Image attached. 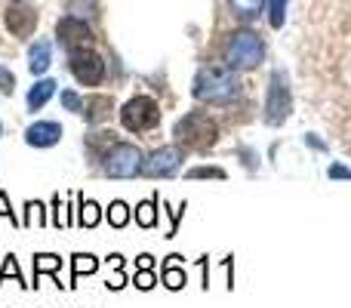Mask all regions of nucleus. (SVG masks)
Instances as JSON below:
<instances>
[{
	"instance_id": "obj_23",
	"label": "nucleus",
	"mask_w": 351,
	"mask_h": 308,
	"mask_svg": "<svg viewBox=\"0 0 351 308\" xmlns=\"http://www.w3.org/2000/svg\"><path fill=\"white\" fill-rule=\"evenodd\" d=\"M6 278H16V284H22V287H31V284H25V278H22V268H19V259L12 253H6L3 256V268H0V287L6 284Z\"/></svg>"
},
{
	"instance_id": "obj_30",
	"label": "nucleus",
	"mask_w": 351,
	"mask_h": 308,
	"mask_svg": "<svg viewBox=\"0 0 351 308\" xmlns=\"http://www.w3.org/2000/svg\"><path fill=\"white\" fill-rule=\"evenodd\" d=\"M0 219H10L12 225H22V219H16V210L10 206V194L0 191Z\"/></svg>"
},
{
	"instance_id": "obj_6",
	"label": "nucleus",
	"mask_w": 351,
	"mask_h": 308,
	"mask_svg": "<svg viewBox=\"0 0 351 308\" xmlns=\"http://www.w3.org/2000/svg\"><path fill=\"white\" fill-rule=\"evenodd\" d=\"M290 115H293V96H290V86H287V74L274 71L271 84H268V96H265V123L268 127H280Z\"/></svg>"
},
{
	"instance_id": "obj_31",
	"label": "nucleus",
	"mask_w": 351,
	"mask_h": 308,
	"mask_svg": "<svg viewBox=\"0 0 351 308\" xmlns=\"http://www.w3.org/2000/svg\"><path fill=\"white\" fill-rule=\"evenodd\" d=\"M327 176L330 179H339V182H351V167H346V163H330Z\"/></svg>"
},
{
	"instance_id": "obj_16",
	"label": "nucleus",
	"mask_w": 351,
	"mask_h": 308,
	"mask_svg": "<svg viewBox=\"0 0 351 308\" xmlns=\"http://www.w3.org/2000/svg\"><path fill=\"white\" fill-rule=\"evenodd\" d=\"M114 145H117L114 133H93V136H86V154L93 157V163H102L105 154H108Z\"/></svg>"
},
{
	"instance_id": "obj_5",
	"label": "nucleus",
	"mask_w": 351,
	"mask_h": 308,
	"mask_svg": "<svg viewBox=\"0 0 351 308\" xmlns=\"http://www.w3.org/2000/svg\"><path fill=\"white\" fill-rule=\"evenodd\" d=\"M121 123L130 133H148L160 123V105L152 96H133L121 108Z\"/></svg>"
},
{
	"instance_id": "obj_7",
	"label": "nucleus",
	"mask_w": 351,
	"mask_h": 308,
	"mask_svg": "<svg viewBox=\"0 0 351 308\" xmlns=\"http://www.w3.org/2000/svg\"><path fill=\"white\" fill-rule=\"evenodd\" d=\"M56 37H59L62 49H68V53L93 49V43H96V34H93V28L84 22V19H77V16L59 19V22H56Z\"/></svg>"
},
{
	"instance_id": "obj_11",
	"label": "nucleus",
	"mask_w": 351,
	"mask_h": 308,
	"mask_svg": "<svg viewBox=\"0 0 351 308\" xmlns=\"http://www.w3.org/2000/svg\"><path fill=\"white\" fill-rule=\"evenodd\" d=\"M62 139V127L56 121H37L25 130V142L31 148H53Z\"/></svg>"
},
{
	"instance_id": "obj_24",
	"label": "nucleus",
	"mask_w": 351,
	"mask_h": 308,
	"mask_svg": "<svg viewBox=\"0 0 351 308\" xmlns=\"http://www.w3.org/2000/svg\"><path fill=\"white\" fill-rule=\"evenodd\" d=\"M127 222H130V206L123 204V200H111V206H108V225H111V228H123Z\"/></svg>"
},
{
	"instance_id": "obj_9",
	"label": "nucleus",
	"mask_w": 351,
	"mask_h": 308,
	"mask_svg": "<svg viewBox=\"0 0 351 308\" xmlns=\"http://www.w3.org/2000/svg\"><path fill=\"white\" fill-rule=\"evenodd\" d=\"M182 157H185V152H182L179 145L158 148V152H152L145 157V163H142V176H145V179H170V176L179 173Z\"/></svg>"
},
{
	"instance_id": "obj_20",
	"label": "nucleus",
	"mask_w": 351,
	"mask_h": 308,
	"mask_svg": "<svg viewBox=\"0 0 351 308\" xmlns=\"http://www.w3.org/2000/svg\"><path fill=\"white\" fill-rule=\"evenodd\" d=\"M136 222H139L142 228H154V225H158V194L136 206Z\"/></svg>"
},
{
	"instance_id": "obj_14",
	"label": "nucleus",
	"mask_w": 351,
	"mask_h": 308,
	"mask_svg": "<svg viewBox=\"0 0 351 308\" xmlns=\"http://www.w3.org/2000/svg\"><path fill=\"white\" fill-rule=\"evenodd\" d=\"M62 256H56V253H37L34 256V284L31 287H40V274H53L56 278V287H65L59 281V268H62Z\"/></svg>"
},
{
	"instance_id": "obj_33",
	"label": "nucleus",
	"mask_w": 351,
	"mask_h": 308,
	"mask_svg": "<svg viewBox=\"0 0 351 308\" xmlns=\"http://www.w3.org/2000/svg\"><path fill=\"white\" fill-rule=\"evenodd\" d=\"M121 287H127V278H123V274H114V278L108 281V290H121Z\"/></svg>"
},
{
	"instance_id": "obj_4",
	"label": "nucleus",
	"mask_w": 351,
	"mask_h": 308,
	"mask_svg": "<svg viewBox=\"0 0 351 308\" xmlns=\"http://www.w3.org/2000/svg\"><path fill=\"white\" fill-rule=\"evenodd\" d=\"M142 163H145V154L139 152V145L133 142H117L102 161V169L108 179H133V176H142Z\"/></svg>"
},
{
	"instance_id": "obj_28",
	"label": "nucleus",
	"mask_w": 351,
	"mask_h": 308,
	"mask_svg": "<svg viewBox=\"0 0 351 308\" xmlns=\"http://www.w3.org/2000/svg\"><path fill=\"white\" fill-rule=\"evenodd\" d=\"M62 108H65V111H74V115H80V111H84V99H80L74 90H62Z\"/></svg>"
},
{
	"instance_id": "obj_22",
	"label": "nucleus",
	"mask_w": 351,
	"mask_h": 308,
	"mask_svg": "<svg viewBox=\"0 0 351 308\" xmlns=\"http://www.w3.org/2000/svg\"><path fill=\"white\" fill-rule=\"evenodd\" d=\"M47 206L40 204V200H28L25 204V219H22V225L25 228H34V225H47Z\"/></svg>"
},
{
	"instance_id": "obj_2",
	"label": "nucleus",
	"mask_w": 351,
	"mask_h": 308,
	"mask_svg": "<svg viewBox=\"0 0 351 308\" xmlns=\"http://www.w3.org/2000/svg\"><path fill=\"white\" fill-rule=\"evenodd\" d=\"M173 136L182 148H191V152H210V148L219 142V123L213 121V115H206V111H188L185 117L176 121Z\"/></svg>"
},
{
	"instance_id": "obj_17",
	"label": "nucleus",
	"mask_w": 351,
	"mask_h": 308,
	"mask_svg": "<svg viewBox=\"0 0 351 308\" xmlns=\"http://www.w3.org/2000/svg\"><path fill=\"white\" fill-rule=\"evenodd\" d=\"M53 93H56V80L53 78H40L28 90V111H40L43 105L53 99Z\"/></svg>"
},
{
	"instance_id": "obj_32",
	"label": "nucleus",
	"mask_w": 351,
	"mask_h": 308,
	"mask_svg": "<svg viewBox=\"0 0 351 308\" xmlns=\"http://www.w3.org/2000/svg\"><path fill=\"white\" fill-rule=\"evenodd\" d=\"M305 145L315 148V152H327V145H324V142L317 139V136H305Z\"/></svg>"
},
{
	"instance_id": "obj_10",
	"label": "nucleus",
	"mask_w": 351,
	"mask_h": 308,
	"mask_svg": "<svg viewBox=\"0 0 351 308\" xmlns=\"http://www.w3.org/2000/svg\"><path fill=\"white\" fill-rule=\"evenodd\" d=\"M3 25L16 40H25V37H31L37 31V10L31 3H25V0H12L3 12Z\"/></svg>"
},
{
	"instance_id": "obj_36",
	"label": "nucleus",
	"mask_w": 351,
	"mask_h": 308,
	"mask_svg": "<svg viewBox=\"0 0 351 308\" xmlns=\"http://www.w3.org/2000/svg\"><path fill=\"white\" fill-rule=\"evenodd\" d=\"M0 133H3V123H0Z\"/></svg>"
},
{
	"instance_id": "obj_12",
	"label": "nucleus",
	"mask_w": 351,
	"mask_h": 308,
	"mask_svg": "<svg viewBox=\"0 0 351 308\" xmlns=\"http://www.w3.org/2000/svg\"><path fill=\"white\" fill-rule=\"evenodd\" d=\"M111 115H114V99H111V96L93 93V96L84 99V111H80V117H84V121H90V123H105Z\"/></svg>"
},
{
	"instance_id": "obj_19",
	"label": "nucleus",
	"mask_w": 351,
	"mask_h": 308,
	"mask_svg": "<svg viewBox=\"0 0 351 308\" xmlns=\"http://www.w3.org/2000/svg\"><path fill=\"white\" fill-rule=\"evenodd\" d=\"M231 10H234V16L241 19V22H253V19L262 16V6H265V0H228Z\"/></svg>"
},
{
	"instance_id": "obj_26",
	"label": "nucleus",
	"mask_w": 351,
	"mask_h": 308,
	"mask_svg": "<svg viewBox=\"0 0 351 308\" xmlns=\"http://www.w3.org/2000/svg\"><path fill=\"white\" fill-rule=\"evenodd\" d=\"M287 3H290V0H271V10H268V22H271V28H284Z\"/></svg>"
},
{
	"instance_id": "obj_34",
	"label": "nucleus",
	"mask_w": 351,
	"mask_h": 308,
	"mask_svg": "<svg viewBox=\"0 0 351 308\" xmlns=\"http://www.w3.org/2000/svg\"><path fill=\"white\" fill-rule=\"evenodd\" d=\"M136 265H139V268H152V265H154V256L142 253V256H139V259H136Z\"/></svg>"
},
{
	"instance_id": "obj_18",
	"label": "nucleus",
	"mask_w": 351,
	"mask_h": 308,
	"mask_svg": "<svg viewBox=\"0 0 351 308\" xmlns=\"http://www.w3.org/2000/svg\"><path fill=\"white\" fill-rule=\"evenodd\" d=\"M99 268V259L90 253H74L71 256V284L68 287H77V281L84 278V274H93Z\"/></svg>"
},
{
	"instance_id": "obj_27",
	"label": "nucleus",
	"mask_w": 351,
	"mask_h": 308,
	"mask_svg": "<svg viewBox=\"0 0 351 308\" xmlns=\"http://www.w3.org/2000/svg\"><path fill=\"white\" fill-rule=\"evenodd\" d=\"M188 179H225L222 167H194L188 169Z\"/></svg>"
},
{
	"instance_id": "obj_13",
	"label": "nucleus",
	"mask_w": 351,
	"mask_h": 308,
	"mask_svg": "<svg viewBox=\"0 0 351 308\" xmlns=\"http://www.w3.org/2000/svg\"><path fill=\"white\" fill-rule=\"evenodd\" d=\"M53 65V43L49 40H34L28 49V68L34 78H40L47 68Z\"/></svg>"
},
{
	"instance_id": "obj_21",
	"label": "nucleus",
	"mask_w": 351,
	"mask_h": 308,
	"mask_svg": "<svg viewBox=\"0 0 351 308\" xmlns=\"http://www.w3.org/2000/svg\"><path fill=\"white\" fill-rule=\"evenodd\" d=\"M77 210H80V219H77L80 228H96L99 219H102V213H99V204H96V200H84V198H80Z\"/></svg>"
},
{
	"instance_id": "obj_8",
	"label": "nucleus",
	"mask_w": 351,
	"mask_h": 308,
	"mask_svg": "<svg viewBox=\"0 0 351 308\" xmlns=\"http://www.w3.org/2000/svg\"><path fill=\"white\" fill-rule=\"evenodd\" d=\"M68 68H71L74 80L80 86H99L105 78V59L93 49H80V53H68Z\"/></svg>"
},
{
	"instance_id": "obj_29",
	"label": "nucleus",
	"mask_w": 351,
	"mask_h": 308,
	"mask_svg": "<svg viewBox=\"0 0 351 308\" xmlns=\"http://www.w3.org/2000/svg\"><path fill=\"white\" fill-rule=\"evenodd\" d=\"M0 93H3V96H12V93H16V74L3 65H0Z\"/></svg>"
},
{
	"instance_id": "obj_15",
	"label": "nucleus",
	"mask_w": 351,
	"mask_h": 308,
	"mask_svg": "<svg viewBox=\"0 0 351 308\" xmlns=\"http://www.w3.org/2000/svg\"><path fill=\"white\" fill-rule=\"evenodd\" d=\"M170 262H164V272H160V281H164L167 290H182V287L188 284V274L185 268H182V256H167Z\"/></svg>"
},
{
	"instance_id": "obj_1",
	"label": "nucleus",
	"mask_w": 351,
	"mask_h": 308,
	"mask_svg": "<svg viewBox=\"0 0 351 308\" xmlns=\"http://www.w3.org/2000/svg\"><path fill=\"white\" fill-rule=\"evenodd\" d=\"M191 96L206 105H231L241 96V80H237L234 68L228 65H204L194 74Z\"/></svg>"
},
{
	"instance_id": "obj_25",
	"label": "nucleus",
	"mask_w": 351,
	"mask_h": 308,
	"mask_svg": "<svg viewBox=\"0 0 351 308\" xmlns=\"http://www.w3.org/2000/svg\"><path fill=\"white\" fill-rule=\"evenodd\" d=\"M133 287L136 290H154V287H158V274H154L152 268H139L133 278Z\"/></svg>"
},
{
	"instance_id": "obj_35",
	"label": "nucleus",
	"mask_w": 351,
	"mask_h": 308,
	"mask_svg": "<svg viewBox=\"0 0 351 308\" xmlns=\"http://www.w3.org/2000/svg\"><path fill=\"white\" fill-rule=\"evenodd\" d=\"M108 265H114V268H121V265H123V256H117V253H111V256H108Z\"/></svg>"
},
{
	"instance_id": "obj_3",
	"label": "nucleus",
	"mask_w": 351,
	"mask_h": 308,
	"mask_svg": "<svg viewBox=\"0 0 351 308\" xmlns=\"http://www.w3.org/2000/svg\"><path fill=\"white\" fill-rule=\"evenodd\" d=\"M265 59V43L256 31H234L225 43V65L234 71H253Z\"/></svg>"
}]
</instances>
